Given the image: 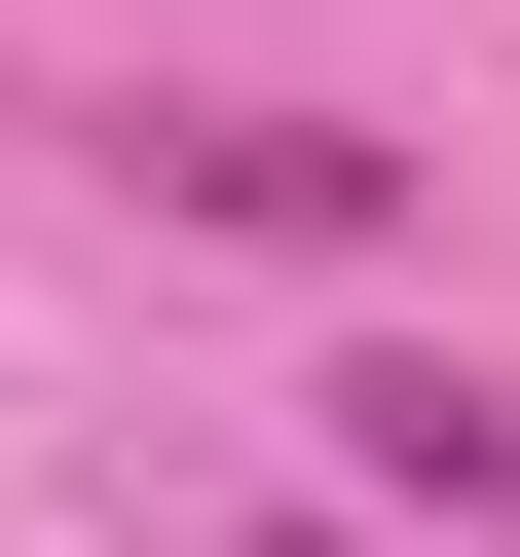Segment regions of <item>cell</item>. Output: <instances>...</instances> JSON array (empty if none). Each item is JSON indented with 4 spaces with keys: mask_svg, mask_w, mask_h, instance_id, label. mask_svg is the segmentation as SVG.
Here are the masks:
<instances>
[{
    "mask_svg": "<svg viewBox=\"0 0 520 557\" xmlns=\"http://www.w3.org/2000/svg\"><path fill=\"white\" fill-rule=\"evenodd\" d=\"M112 149H149V223H260V260H372V223H409L372 112H112Z\"/></svg>",
    "mask_w": 520,
    "mask_h": 557,
    "instance_id": "obj_1",
    "label": "cell"
},
{
    "mask_svg": "<svg viewBox=\"0 0 520 557\" xmlns=\"http://www.w3.org/2000/svg\"><path fill=\"white\" fill-rule=\"evenodd\" d=\"M335 483H372V520H483V557H520V372L372 335V372H335Z\"/></svg>",
    "mask_w": 520,
    "mask_h": 557,
    "instance_id": "obj_2",
    "label": "cell"
}]
</instances>
